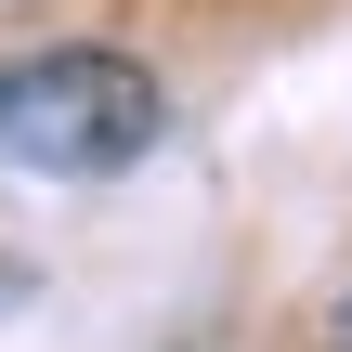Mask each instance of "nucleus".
Wrapping results in <instances>:
<instances>
[{"label": "nucleus", "mask_w": 352, "mask_h": 352, "mask_svg": "<svg viewBox=\"0 0 352 352\" xmlns=\"http://www.w3.org/2000/svg\"><path fill=\"white\" fill-rule=\"evenodd\" d=\"M170 131V91H157V65H131V52H26V65H0V170H39V183H104V170H131L144 144Z\"/></svg>", "instance_id": "nucleus-1"}, {"label": "nucleus", "mask_w": 352, "mask_h": 352, "mask_svg": "<svg viewBox=\"0 0 352 352\" xmlns=\"http://www.w3.org/2000/svg\"><path fill=\"white\" fill-rule=\"evenodd\" d=\"M327 352H352V300H340V314H327Z\"/></svg>", "instance_id": "nucleus-2"}]
</instances>
